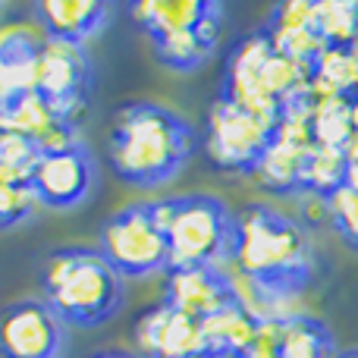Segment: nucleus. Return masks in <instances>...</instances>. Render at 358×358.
I'll return each instance as SVG.
<instances>
[{
    "label": "nucleus",
    "instance_id": "nucleus-12",
    "mask_svg": "<svg viewBox=\"0 0 358 358\" xmlns=\"http://www.w3.org/2000/svg\"><path fill=\"white\" fill-rule=\"evenodd\" d=\"M239 299L236 280L223 273V267H179L167 271V289L164 302L195 321H208L220 308Z\"/></svg>",
    "mask_w": 358,
    "mask_h": 358
},
{
    "label": "nucleus",
    "instance_id": "nucleus-28",
    "mask_svg": "<svg viewBox=\"0 0 358 358\" xmlns=\"http://www.w3.org/2000/svg\"><path fill=\"white\" fill-rule=\"evenodd\" d=\"M334 358H358V349H346V352H340V349H336Z\"/></svg>",
    "mask_w": 358,
    "mask_h": 358
},
{
    "label": "nucleus",
    "instance_id": "nucleus-29",
    "mask_svg": "<svg viewBox=\"0 0 358 358\" xmlns=\"http://www.w3.org/2000/svg\"><path fill=\"white\" fill-rule=\"evenodd\" d=\"M352 129L358 132V98L352 101Z\"/></svg>",
    "mask_w": 358,
    "mask_h": 358
},
{
    "label": "nucleus",
    "instance_id": "nucleus-26",
    "mask_svg": "<svg viewBox=\"0 0 358 358\" xmlns=\"http://www.w3.org/2000/svg\"><path fill=\"white\" fill-rule=\"evenodd\" d=\"M92 358H142V355L123 352V349H107V352H98V355H92Z\"/></svg>",
    "mask_w": 358,
    "mask_h": 358
},
{
    "label": "nucleus",
    "instance_id": "nucleus-7",
    "mask_svg": "<svg viewBox=\"0 0 358 358\" xmlns=\"http://www.w3.org/2000/svg\"><path fill=\"white\" fill-rule=\"evenodd\" d=\"M94 88V69L85 48L79 44L48 41L44 54L38 60L35 92L73 126H79V117L85 113Z\"/></svg>",
    "mask_w": 358,
    "mask_h": 358
},
{
    "label": "nucleus",
    "instance_id": "nucleus-16",
    "mask_svg": "<svg viewBox=\"0 0 358 358\" xmlns=\"http://www.w3.org/2000/svg\"><path fill=\"white\" fill-rule=\"evenodd\" d=\"M261 321L252 308L236 299L233 305L220 308L217 315H210L208 321H201V330H204V340H208V349L214 358H239L252 346V340L258 336L261 330Z\"/></svg>",
    "mask_w": 358,
    "mask_h": 358
},
{
    "label": "nucleus",
    "instance_id": "nucleus-6",
    "mask_svg": "<svg viewBox=\"0 0 358 358\" xmlns=\"http://www.w3.org/2000/svg\"><path fill=\"white\" fill-rule=\"evenodd\" d=\"M277 129L280 117L217 98L208 113V129H204L208 161L227 173H255L258 161L277 138Z\"/></svg>",
    "mask_w": 358,
    "mask_h": 358
},
{
    "label": "nucleus",
    "instance_id": "nucleus-19",
    "mask_svg": "<svg viewBox=\"0 0 358 358\" xmlns=\"http://www.w3.org/2000/svg\"><path fill=\"white\" fill-rule=\"evenodd\" d=\"M330 330L308 315H286L280 327V358H334Z\"/></svg>",
    "mask_w": 358,
    "mask_h": 358
},
{
    "label": "nucleus",
    "instance_id": "nucleus-2",
    "mask_svg": "<svg viewBox=\"0 0 358 358\" xmlns=\"http://www.w3.org/2000/svg\"><path fill=\"white\" fill-rule=\"evenodd\" d=\"M110 167L136 189H161L189 164L195 132L189 120L155 101H129L113 113Z\"/></svg>",
    "mask_w": 358,
    "mask_h": 358
},
{
    "label": "nucleus",
    "instance_id": "nucleus-10",
    "mask_svg": "<svg viewBox=\"0 0 358 358\" xmlns=\"http://www.w3.org/2000/svg\"><path fill=\"white\" fill-rule=\"evenodd\" d=\"M136 355L142 358H214L201 321L157 302L136 324Z\"/></svg>",
    "mask_w": 358,
    "mask_h": 358
},
{
    "label": "nucleus",
    "instance_id": "nucleus-4",
    "mask_svg": "<svg viewBox=\"0 0 358 358\" xmlns=\"http://www.w3.org/2000/svg\"><path fill=\"white\" fill-rule=\"evenodd\" d=\"M170 245V271L220 267L233 258L236 217L214 195H179L157 201Z\"/></svg>",
    "mask_w": 358,
    "mask_h": 358
},
{
    "label": "nucleus",
    "instance_id": "nucleus-18",
    "mask_svg": "<svg viewBox=\"0 0 358 358\" xmlns=\"http://www.w3.org/2000/svg\"><path fill=\"white\" fill-rule=\"evenodd\" d=\"M311 92L317 98H358V44L327 48L311 66Z\"/></svg>",
    "mask_w": 358,
    "mask_h": 358
},
{
    "label": "nucleus",
    "instance_id": "nucleus-20",
    "mask_svg": "<svg viewBox=\"0 0 358 358\" xmlns=\"http://www.w3.org/2000/svg\"><path fill=\"white\" fill-rule=\"evenodd\" d=\"M352 136V101L317 98L315 110H311V142L321 145V148L346 151Z\"/></svg>",
    "mask_w": 358,
    "mask_h": 358
},
{
    "label": "nucleus",
    "instance_id": "nucleus-11",
    "mask_svg": "<svg viewBox=\"0 0 358 358\" xmlns=\"http://www.w3.org/2000/svg\"><path fill=\"white\" fill-rule=\"evenodd\" d=\"M271 60H273V41H271V35H267V29L242 38V41L236 44V50L229 54L220 98L248 107V110L280 117V107L273 104L271 92H267V69H271Z\"/></svg>",
    "mask_w": 358,
    "mask_h": 358
},
{
    "label": "nucleus",
    "instance_id": "nucleus-15",
    "mask_svg": "<svg viewBox=\"0 0 358 358\" xmlns=\"http://www.w3.org/2000/svg\"><path fill=\"white\" fill-rule=\"evenodd\" d=\"M48 38L41 29L25 22L0 25V85L6 88H35L38 60Z\"/></svg>",
    "mask_w": 358,
    "mask_h": 358
},
{
    "label": "nucleus",
    "instance_id": "nucleus-24",
    "mask_svg": "<svg viewBox=\"0 0 358 358\" xmlns=\"http://www.w3.org/2000/svg\"><path fill=\"white\" fill-rule=\"evenodd\" d=\"M35 192L31 182H19V179L0 176V229H13L25 223L35 210Z\"/></svg>",
    "mask_w": 358,
    "mask_h": 358
},
{
    "label": "nucleus",
    "instance_id": "nucleus-9",
    "mask_svg": "<svg viewBox=\"0 0 358 358\" xmlns=\"http://www.w3.org/2000/svg\"><path fill=\"white\" fill-rule=\"evenodd\" d=\"M66 324L44 299H19L0 311V358H63Z\"/></svg>",
    "mask_w": 358,
    "mask_h": 358
},
{
    "label": "nucleus",
    "instance_id": "nucleus-3",
    "mask_svg": "<svg viewBox=\"0 0 358 358\" xmlns=\"http://www.w3.org/2000/svg\"><path fill=\"white\" fill-rule=\"evenodd\" d=\"M48 308L66 327H101L123 308L126 280L98 248H60L41 273Z\"/></svg>",
    "mask_w": 358,
    "mask_h": 358
},
{
    "label": "nucleus",
    "instance_id": "nucleus-23",
    "mask_svg": "<svg viewBox=\"0 0 358 358\" xmlns=\"http://www.w3.org/2000/svg\"><path fill=\"white\" fill-rule=\"evenodd\" d=\"M324 210H327V220L334 223V229L340 233V239L358 252V189L343 182L340 189L324 198Z\"/></svg>",
    "mask_w": 358,
    "mask_h": 358
},
{
    "label": "nucleus",
    "instance_id": "nucleus-17",
    "mask_svg": "<svg viewBox=\"0 0 358 358\" xmlns=\"http://www.w3.org/2000/svg\"><path fill=\"white\" fill-rule=\"evenodd\" d=\"M220 22L223 19H214V22H204V25H198V29L173 31V35L155 38L157 60H161L167 69H176V73L198 69L201 63H208L210 54L217 50V41H220Z\"/></svg>",
    "mask_w": 358,
    "mask_h": 358
},
{
    "label": "nucleus",
    "instance_id": "nucleus-8",
    "mask_svg": "<svg viewBox=\"0 0 358 358\" xmlns=\"http://www.w3.org/2000/svg\"><path fill=\"white\" fill-rule=\"evenodd\" d=\"M98 182V164L85 142H69L60 148L41 151L31 170V192L41 208L73 210L92 195Z\"/></svg>",
    "mask_w": 358,
    "mask_h": 358
},
{
    "label": "nucleus",
    "instance_id": "nucleus-5",
    "mask_svg": "<svg viewBox=\"0 0 358 358\" xmlns=\"http://www.w3.org/2000/svg\"><path fill=\"white\" fill-rule=\"evenodd\" d=\"M98 252L123 280H142L170 271V245L157 201H136L110 214L101 227Z\"/></svg>",
    "mask_w": 358,
    "mask_h": 358
},
{
    "label": "nucleus",
    "instance_id": "nucleus-14",
    "mask_svg": "<svg viewBox=\"0 0 358 358\" xmlns=\"http://www.w3.org/2000/svg\"><path fill=\"white\" fill-rule=\"evenodd\" d=\"M129 13L151 41L223 19V6L214 0H148V3H136Z\"/></svg>",
    "mask_w": 358,
    "mask_h": 358
},
{
    "label": "nucleus",
    "instance_id": "nucleus-27",
    "mask_svg": "<svg viewBox=\"0 0 358 358\" xmlns=\"http://www.w3.org/2000/svg\"><path fill=\"white\" fill-rule=\"evenodd\" d=\"M346 157H349V164H358V132L352 136V142H349V148H346Z\"/></svg>",
    "mask_w": 358,
    "mask_h": 358
},
{
    "label": "nucleus",
    "instance_id": "nucleus-30",
    "mask_svg": "<svg viewBox=\"0 0 358 358\" xmlns=\"http://www.w3.org/2000/svg\"><path fill=\"white\" fill-rule=\"evenodd\" d=\"M3 10H6V6H3V3H0V16H3Z\"/></svg>",
    "mask_w": 358,
    "mask_h": 358
},
{
    "label": "nucleus",
    "instance_id": "nucleus-25",
    "mask_svg": "<svg viewBox=\"0 0 358 358\" xmlns=\"http://www.w3.org/2000/svg\"><path fill=\"white\" fill-rule=\"evenodd\" d=\"M280 327H283V317H264L258 336L239 358H280Z\"/></svg>",
    "mask_w": 358,
    "mask_h": 358
},
{
    "label": "nucleus",
    "instance_id": "nucleus-13",
    "mask_svg": "<svg viewBox=\"0 0 358 358\" xmlns=\"http://www.w3.org/2000/svg\"><path fill=\"white\" fill-rule=\"evenodd\" d=\"M31 13L48 41L85 48L88 38H94L107 25L113 10L104 0H41L31 6Z\"/></svg>",
    "mask_w": 358,
    "mask_h": 358
},
{
    "label": "nucleus",
    "instance_id": "nucleus-1",
    "mask_svg": "<svg viewBox=\"0 0 358 358\" xmlns=\"http://www.w3.org/2000/svg\"><path fill=\"white\" fill-rule=\"evenodd\" d=\"M229 261L261 302V317H286L277 302L299 296L315 273V248L305 227L271 204H255L236 217Z\"/></svg>",
    "mask_w": 358,
    "mask_h": 358
},
{
    "label": "nucleus",
    "instance_id": "nucleus-21",
    "mask_svg": "<svg viewBox=\"0 0 358 358\" xmlns=\"http://www.w3.org/2000/svg\"><path fill=\"white\" fill-rule=\"evenodd\" d=\"M346 167H349L346 151L311 145L302 167V192H311V195H317L324 201L330 192H336L346 182Z\"/></svg>",
    "mask_w": 358,
    "mask_h": 358
},
{
    "label": "nucleus",
    "instance_id": "nucleus-31",
    "mask_svg": "<svg viewBox=\"0 0 358 358\" xmlns=\"http://www.w3.org/2000/svg\"><path fill=\"white\" fill-rule=\"evenodd\" d=\"M355 41H358V22H355Z\"/></svg>",
    "mask_w": 358,
    "mask_h": 358
},
{
    "label": "nucleus",
    "instance_id": "nucleus-22",
    "mask_svg": "<svg viewBox=\"0 0 358 358\" xmlns=\"http://www.w3.org/2000/svg\"><path fill=\"white\" fill-rule=\"evenodd\" d=\"M355 22H358V3H343V0L315 3V31L324 38L327 48L358 44L355 41Z\"/></svg>",
    "mask_w": 358,
    "mask_h": 358
}]
</instances>
